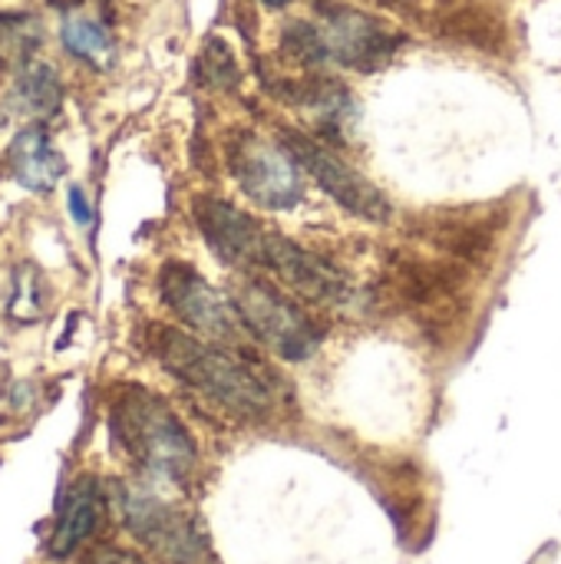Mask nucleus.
<instances>
[{
  "mask_svg": "<svg viewBox=\"0 0 561 564\" xmlns=\"http://www.w3.org/2000/svg\"><path fill=\"white\" fill-rule=\"evenodd\" d=\"M149 350L179 383L238 420H265L274 410V390L265 373L241 354H231V347L179 327H152Z\"/></svg>",
  "mask_w": 561,
  "mask_h": 564,
  "instance_id": "f257e3e1",
  "label": "nucleus"
},
{
  "mask_svg": "<svg viewBox=\"0 0 561 564\" xmlns=\"http://www.w3.org/2000/svg\"><path fill=\"white\" fill-rule=\"evenodd\" d=\"M109 426L122 453L152 479L182 486L195 469V440L165 400L142 387H122L109 410Z\"/></svg>",
  "mask_w": 561,
  "mask_h": 564,
  "instance_id": "f03ea898",
  "label": "nucleus"
},
{
  "mask_svg": "<svg viewBox=\"0 0 561 564\" xmlns=\"http://www.w3.org/2000/svg\"><path fill=\"white\" fill-rule=\"evenodd\" d=\"M109 496L126 532L159 564H208L212 549L202 525L179 506L126 482H112Z\"/></svg>",
  "mask_w": 561,
  "mask_h": 564,
  "instance_id": "7ed1b4c3",
  "label": "nucleus"
},
{
  "mask_svg": "<svg viewBox=\"0 0 561 564\" xmlns=\"http://www.w3.org/2000/svg\"><path fill=\"white\" fill-rule=\"evenodd\" d=\"M235 307L248 334L284 360H308L321 347V327L314 317L281 294L271 281L245 278L235 291Z\"/></svg>",
  "mask_w": 561,
  "mask_h": 564,
  "instance_id": "20e7f679",
  "label": "nucleus"
},
{
  "mask_svg": "<svg viewBox=\"0 0 561 564\" xmlns=\"http://www.w3.org/2000/svg\"><path fill=\"white\" fill-rule=\"evenodd\" d=\"M159 294L162 304L198 337L241 350V340L251 337L235 301H228L222 291H215L195 268L188 264H165L159 274Z\"/></svg>",
  "mask_w": 561,
  "mask_h": 564,
  "instance_id": "39448f33",
  "label": "nucleus"
},
{
  "mask_svg": "<svg viewBox=\"0 0 561 564\" xmlns=\"http://www.w3.org/2000/svg\"><path fill=\"white\" fill-rule=\"evenodd\" d=\"M228 165L241 192L271 212H288L304 198L301 165L284 145H268L258 135H238L228 145Z\"/></svg>",
  "mask_w": 561,
  "mask_h": 564,
  "instance_id": "423d86ee",
  "label": "nucleus"
},
{
  "mask_svg": "<svg viewBox=\"0 0 561 564\" xmlns=\"http://www.w3.org/2000/svg\"><path fill=\"white\" fill-rule=\"evenodd\" d=\"M281 145L294 155L301 172H308L341 208H347L350 215H357L364 221H387L390 218L387 195L370 178H364L357 169H350L341 155H334L327 145H321L311 135L294 132V129L281 132Z\"/></svg>",
  "mask_w": 561,
  "mask_h": 564,
  "instance_id": "0eeeda50",
  "label": "nucleus"
},
{
  "mask_svg": "<svg viewBox=\"0 0 561 564\" xmlns=\"http://www.w3.org/2000/svg\"><path fill=\"white\" fill-rule=\"evenodd\" d=\"M255 271H265L271 281H278L288 291H294L314 304H324V307H337V304L350 301V281L337 264H331L327 258H321L274 231H265Z\"/></svg>",
  "mask_w": 561,
  "mask_h": 564,
  "instance_id": "6e6552de",
  "label": "nucleus"
},
{
  "mask_svg": "<svg viewBox=\"0 0 561 564\" xmlns=\"http://www.w3.org/2000/svg\"><path fill=\"white\" fill-rule=\"evenodd\" d=\"M195 225L218 261H225L238 271H255L258 248H261L268 228H261L251 215H245L231 202L202 195V198H195Z\"/></svg>",
  "mask_w": 561,
  "mask_h": 564,
  "instance_id": "1a4fd4ad",
  "label": "nucleus"
},
{
  "mask_svg": "<svg viewBox=\"0 0 561 564\" xmlns=\"http://www.w3.org/2000/svg\"><path fill=\"white\" fill-rule=\"evenodd\" d=\"M324 40L331 50V59L357 69V73H374L390 63V56L400 46V36L390 33L384 23L360 10H331L324 20Z\"/></svg>",
  "mask_w": 561,
  "mask_h": 564,
  "instance_id": "9d476101",
  "label": "nucleus"
},
{
  "mask_svg": "<svg viewBox=\"0 0 561 564\" xmlns=\"http://www.w3.org/2000/svg\"><path fill=\"white\" fill-rule=\"evenodd\" d=\"M103 509H106V492L99 486V479L93 476H79L60 509H56V522H53V535L46 542V552L53 562H66L69 555H76L89 539L93 532L99 529L103 522Z\"/></svg>",
  "mask_w": 561,
  "mask_h": 564,
  "instance_id": "9b49d317",
  "label": "nucleus"
},
{
  "mask_svg": "<svg viewBox=\"0 0 561 564\" xmlns=\"http://www.w3.org/2000/svg\"><path fill=\"white\" fill-rule=\"evenodd\" d=\"M7 159H10V175H13L23 188H30V192H36V195L53 192V185L60 182V175H63V169H66V165H63V155L53 149L50 132H46L40 122L23 126V129L13 135Z\"/></svg>",
  "mask_w": 561,
  "mask_h": 564,
  "instance_id": "f8f14e48",
  "label": "nucleus"
},
{
  "mask_svg": "<svg viewBox=\"0 0 561 564\" xmlns=\"http://www.w3.org/2000/svg\"><path fill=\"white\" fill-rule=\"evenodd\" d=\"M60 40L69 56H76L96 69H109L116 59V43H112L109 30L93 17H79V13L66 17L60 23Z\"/></svg>",
  "mask_w": 561,
  "mask_h": 564,
  "instance_id": "ddd939ff",
  "label": "nucleus"
},
{
  "mask_svg": "<svg viewBox=\"0 0 561 564\" xmlns=\"http://www.w3.org/2000/svg\"><path fill=\"white\" fill-rule=\"evenodd\" d=\"M17 99H20V106H26L36 116L56 112L60 99H63L56 69L43 59H26L23 66H17Z\"/></svg>",
  "mask_w": 561,
  "mask_h": 564,
  "instance_id": "4468645a",
  "label": "nucleus"
},
{
  "mask_svg": "<svg viewBox=\"0 0 561 564\" xmlns=\"http://www.w3.org/2000/svg\"><path fill=\"white\" fill-rule=\"evenodd\" d=\"M40 43H43V30H40L36 17H30V13H3L0 17V56L3 59H13L17 66H23Z\"/></svg>",
  "mask_w": 561,
  "mask_h": 564,
  "instance_id": "2eb2a0df",
  "label": "nucleus"
},
{
  "mask_svg": "<svg viewBox=\"0 0 561 564\" xmlns=\"http://www.w3.org/2000/svg\"><path fill=\"white\" fill-rule=\"evenodd\" d=\"M46 311V281L36 268L23 264L13 271V294H10V307L7 314L20 324L36 321Z\"/></svg>",
  "mask_w": 561,
  "mask_h": 564,
  "instance_id": "dca6fc26",
  "label": "nucleus"
},
{
  "mask_svg": "<svg viewBox=\"0 0 561 564\" xmlns=\"http://www.w3.org/2000/svg\"><path fill=\"white\" fill-rule=\"evenodd\" d=\"M281 46L291 59L304 63V66H321L331 59V50H327V40H324V30L314 26V23H304V20H294L284 26L281 33Z\"/></svg>",
  "mask_w": 561,
  "mask_h": 564,
  "instance_id": "f3484780",
  "label": "nucleus"
},
{
  "mask_svg": "<svg viewBox=\"0 0 561 564\" xmlns=\"http://www.w3.org/2000/svg\"><path fill=\"white\" fill-rule=\"evenodd\" d=\"M198 79L212 89H235L238 86V59L225 40H208L198 56Z\"/></svg>",
  "mask_w": 561,
  "mask_h": 564,
  "instance_id": "a211bd4d",
  "label": "nucleus"
},
{
  "mask_svg": "<svg viewBox=\"0 0 561 564\" xmlns=\"http://www.w3.org/2000/svg\"><path fill=\"white\" fill-rule=\"evenodd\" d=\"M86 564H145L139 555L132 552H122V549H112V545H103V549H93Z\"/></svg>",
  "mask_w": 561,
  "mask_h": 564,
  "instance_id": "6ab92c4d",
  "label": "nucleus"
},
{
  "mask_svg": "<svg viewBox=\"0 0 561 564\" xmlns=\"http://www.w3.org/2000/svg\"><path fill=\"white\" fill-rule=\"evenodd\" d=\"M66 205H69V215H73V221H76V225H86V221H89V205H86V195H83V188H79V185H73V188H69Z\"/></svg>",
  "mask_w": 561,
  "mask_h": 564,
  "instance_id": "aec40b11",
  "label": "nucleus"
},
{
  "mask_svg": "<svg viewBox=\"0 0 561 564\" xmlns=\"http://www.w3.org/2000/svg\"><path fill=\"white\" fill-rule=\"evenodd\" d=\"M53 7H60V10H69V7H76L79 0H50Z\"/></svg>",
  "mask_w": 561,
  "mask_h": 564,
  "instance_id": "412c9836",
  "label": "nucleus"
},
{
  "mask_svg": "<svg viewBox=\"0 0 561 564\" xmlns=\"http://www.w3.org/2000/svg\"><path fill=\"white\" fill-rule=\"evenodd\" d=\"M265 7H271V10H278V7H284V3H291V0H261Z\"/></svg>",
  "mask_w": 561,
  "mask_h": 564,
  "instance_id": "4be33fe9",
  "label": "nucleus"
}]
</instances>
